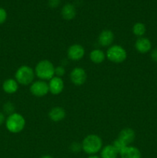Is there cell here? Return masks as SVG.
<instances>
[{
	"label": "cell",
	"mask_w": 157,
	"mask_h": 158,
	"mask_svg": "<svg viewBox=\"0 0 157 158\" xmlns=\"http://www.w3.org/2000/svg\"><path fill=\"white\" fill-rule=\"evenodd\" d=\"M103 148V140L96 134H89L83 139L82 142V150L89 154L95 155Z\"/></svg>",
	"instance_id": "obj_1"
},
{
	"label": "cell",
	"mask_w": 157,
	"mask_h": 158,
	"mask_svg": "<svg viewBox=\"0 0 157 158\" xmlns=\"http://www.w3.org/2000/svg\"><path fill=\"white\" fill-rule=\"evenodd\" d=\"M35 73L41 80H50L55 77V66L49 60H41L35 66Z\"/></svg>",
	"instance_id": "obj_2"
},
{
	"label": "cell",
	"mask_w": 157,
	"mask_h": 158,
	"mask_svg": "<svg viewBox=\"0 0 157 158\" xmlns=\"http://www.w3.org/2000/svg\"><path fill=\"white\" fill-rule=\"evenodd\" d=\"M6 129L12 134H18L23 131L26 126V120L22 114L18 113L9 115L6 120Z\"/></svg>",
	"instance_id": "obj_3"
},
{
	"label": "cell",
	"mask_w": 157,
	"mask_h": 158,
	"mask_svg": "<svg viewBox=\"0 0 157 158\" xmlns=\"http://www.w3.org/2000/svg\"><path fill=\"white\" fill-rule=\"evenodd\" d=\"M35 71L27 65H23L18 68L15 73V80L18 84L28 86L33 83L35 78Z\"/></svg>",
	"instance_id": "obj_4"
},
{
	"label": "cell",
	"mask_w": 157,
	"mask_h": 158,
	"mask_svg": "<svg viewBox=\"0 0 157 158\" xmlns=\"http://www.w3.org/2000/svg\"><path fill=\"white\" fill-rule=\"evenodd\" d=\"M106 58L114 63H123L127 58V52L119 45L111 46L106 51Z\"/></svg>",
	"instance_id": "obj_5"
},
{
	"label": "cell",
	"mask_w": 157,
	"mask_h": 158,
	"mask_svg": "<svg viewBox=\"0 0 157 158\" xmlns=\"http://www.w3.org/2000/svg\"><path fill=\"white\" fill-rule=\"evenodd\" d=\"M30 92L35 97H45L49 92V84L44 80H36L31 84Z\"/></svg>",
	"instance_id": "obj_6"
},
{
	"label": "cell",
	"mask_w": 157,
	"mask_h": 158,
	"mask_svg": "<svg viewBox=\"0 0 157 158\" xmlns=\"http://www.w3.org/2000/svg\"><path fill=\"white\" fill-rule=\"evenodd\" d=\"M70 80L75 86H82L87 80V74L86 70L81 67H75L71 71Z\"/></svg>",
	"instance_id": "obj_7"
},
{
	"label": "cell",
	"mask_w": 157,
	"mask_h": 158,
	"mask_svg": "<svg viewBox=\"0 0 157 158\" xmlns=\"http://www.w3.org/2000/svg\"><path fill=\"white\" fill-rule=\"evenodd\" d=\"M84 47L80 44H73L69 47L67 50V56L69 60L72 61H78L83 58L85 55Z\"/></svg>",
	"instance_id": "obj_8"
},
{
	"label": "cell",
	"mask_w": 157,
	"mask_h": 158,
	"mask_svg": "<svg viewBox=\"0 0 157 158\" xmlns=\"http://www.w3.org/2000/svg\"><path fill=\"white\" fill-rule=\"evenodd\" d=\"M49 92L53 95H58L62 92L64 89V82L61 77H53L50 80H49Z\"/></svg>",
	"instance_id": "obj_9"
},
{
	"label": "cell",
	"mask_w": 157,
	"mask_h": 158,
	"mask_svg": "<svg viewBox=\"0 0 157 158\" xmlns=\"http://www.w3.org/2000/svg\"><path fill=\"white\" fill-rule=\"evenodd\" d=\"M114 33L109 29H105L100 32L99 35V43L102 46L104 47H107V46H111L114 41Z\"/></svg>",
	"instance_id": "obj_10"
},
{
	"label": "cell",
	"mask_w": 157,
	"mask_h": 158,
	"mask_svg": "<svg viewBox=\"0 0 157 158\" xmlns=\"http://www.w3.org/2000/svg\"><path fill=\"white\" fill-rule=\"evenodd\" d=\"M135 48L140 53H146L152 49V43L148 38L139 37L135 41Z\"/></svg>",
	"instance_id": "obj_11"
},
{
	"label": "cell",
	"mask_w": 157,
	"mask_h": 158,
	"mask_svg": "<svg viewBox=\"0 0 157 158\" xmlns=\"http://www.w3.org/2000/svg\"><path fill=\"white\" fill-rule=\"evenodd\" d=\"M118 138L123 140L126 145L129 146V144H131L134 141V140H135V133L132 128H124V129H123L119 132Z\"/></svg>",
	"instance_id": "obj_12"
},
{
	"label": "cell",
	"mask_w": 157,
	"mask_h": 158,
	"mask_svg": "<svg viewBox=\"0 0 157 158\" xmlns=\"http://www.w3.org/2000/svg\"><path fill=\"white\" fill-rule=\"evenodd\" d=\"M49 117L53 122L62 121L66 117V111L61 106H55L49 110Z\"/></svg>",
	"instance_id": "obj_13"
},
{
	"label": "cell",
	"mask_w": 157,
	"mask_h": 158,
	"mask_svg": "<svg viewBox=\"0 0 157 158\" xmlns=\"http://www.w3.org/2000/svg\"><path fill=\"white\" fill-rule=\"evenodd\" d=\"M119 155L121 158H141L142 157L139 150L133 146H127Z\"/></svg>",
	"instance_id": "obj_14"
},
{
	"label": "cell",
	"mask_w": 157,
	"mask_h": 158,
	"mask_svg": "<svg viewBox=\"0 0 157 158\" xmlns=\"http://www.w3.org/2000/svg\"><path fill=\"white\" fill-rule=\"evenodd\" d=\"M18 89V83L15 79H7L2 83V89L8 94H13Z\"/></svg>",
	"instance_id": "obj_15"
},
{
	"label": "cell",
	"mask_w": 157,
	"mask_h": 158,
	"mask_svg": "<svg viewBox=\"0 0 157 158\" xmlns=\"http://www.w3.org/2000/svg\"><path fill=\"white\" fill-rule=\"evenodd\" d=\"M106 53L101 49H93L89 53V59L95 64H100V63H103L104 60H106Z\"/></svg>",
	"instance_id": "obj_16"
},
{
	"label": "cell",
	"mask_w": 157,
	"mask_h": 158,
	"mask_svg": "<svg viewBox=\"0 0 157 158\" xmlns=\"http://www.w3.org/2000/svg\"><path fill=\"white\" fill-rule=\"evenodd\" d=\"M76 15L75 8L72 4H66L62 9V16L66 20L73 19Z\"/></svg>",
	"instance_id": "obj_17"
},
{
	"label": "cell",
	"mask_w": 157,
	"mask_h": 158,
	"mask_svg": "<svg viewBox=\"0 0 157 158\" xmlns=\"http://www.w3.org/2000/svg\"><path fill=\"white\" fill-rule=\"evenodd\" d=\"M119 153L114 147L111 145H106L101 150V158H117Z\"/></svg>",
	"instance_id": "obj_18"
},
{
	"label": "cell",
	"mask_w": 157,
	"mask_h": 158,
	"mask_svg": "<svg viewBox=\"0 0 157 158\" xmlns=\"http://www.w3.org/2000/svg\"><path fill=\"white\" fill-rule=\"evenodd\" d=\"M146 32V26L143 23H136L132 26V32L137 37H143Z\"/></svg>",
	"instance_id": "obj_19"
},
{
	"label": "cell",
	"mask_w": 157,
	"mask_h": 158,
	"mask_svg": "<svg viewBox=\"0 0 157 158\" xmlns=\"http://www.w3.org/2000/svg\"><path fill=\"white\" fill-rule=\"evenodd\" d=\"M112 145L114 147V148L116 150L117 152L119 153V154L120 153H121L122 151H123V150H124L125 148L128 146V145H126V143L123 141V140H121L120 139H119V138H117L116 140H114Z\"/></svg>",
	"instance_id": "obj_20"
},
{
	"label": "cell",
	"mask_w": 157,
	"mask_h": 158,
	"mask_svg": "<svg viewBox=\"0 0 157 158\" xmlns=\"http://www.w3.org/2000/svg\"><path fill=\"white\" fill-rule=\"evenodd\" d=\"M3 110H4L5 113L8 114L9 115L13 114L14 110H15V106L11 102H7L4 104L3 106Z\"/></svg>",
	"instance_id": "obj_21"
},
{
	"label": "cell",
	"mask_w": 157,
	"mask_h": 158,
	"mask_svg": "<svg viewBox=\"0 0 157 158\" xmlns=\"http://www.w3.org/2000/svg\"><path fill=\"white\" fill-rule=\"evenodd\" d=\"M69 149L73 153L79 152L82 150V143L80 144V143H77V142H73V143H71L70 147H69Z\"/></svg>",
	"instance_id": "obj_22"
},
{
	"label": "cell",
	"mask_w": 157,
	"mask_h": 158,
	"mask_svg": "<svg viewBox=\"0 0 157 158\" xmlns=\"http://www.w3.org/2000/svg\"><path fill=\"white\" fill-rule=\"evenodd\" d=\"M65 73H66V69L62 66H58L55 67V77H62L64 76Z\"/></svg>",
	"instance_id": "obj_23"
},
{
	"label": "cell",
	"mask_w": 157,
	"mask_h": 158,
	"mask_svg": "<svg viewBox=\"0 0 157 158\" xmlns=\"http://www.w3.org/2000/svg\"><path fill=\"white\" fill-rule=\"evenodd\" d=\"M7 19V12L3 8L0 7V25L3 24Z\"/></svg>",
	"instance_id": "obj_24"
},
{
	"label": "cell",
	"mask_w": 157,
	"mask_h": 158,
	"mask_svg": "<svg viewBox=\"0 0 157 158\" xmlns=\"http://www.w3.org/2000/svg\"><path fill=\"white\" fill-rule=\"evenodd\" d=\"M60 3V0H49V6L51 8L58 7Z\"/></svg>",
	"instance_id": "obj_25"
},
{
	"label": "cell",
	"mask_w": 157,
	"mask_h": 158,
	"mask_svg": "<svg viewBox=\"0 0 157 158\" xmlns=\"http://www.w3.org/2000/svg\"><path fill=\"white\" fill-rule=\"evenodd\" d=\"M150 56L151 59H152L154 62L157 63V49H154L151 52Z\"/></svg>",
	"instance_id": "obj_26"
},
{
	"label": "cell",
	"mask_w": 157,
	"mask_h": 158,
	"mask_svg": "<svg viewBox=\"0 0 157 158\" xmlns=\"http://www.w3.org/2000/svg\"><path fill=\"white\" fill-rule=\"evenodd\" d=\"M5 122H6V117H5V114H3V113L0 112V126L2 125Z\"/></svg>",
	"instance_id": "obj_27"
},
{
	"label": "cell",
	"mask_w": 157,
	"mask_h": 158,
	"mask_svg": "<svg viewBox=\"0 0 157 158\" xmlns=\"http://www.w3.org/2000/svg\"><path fill=\"white\" fill-rule=\"evenodd\" d=\"M88 158H101V157H98V156H96V155H90Z\"/></svg>",
	"instance_id": "obj_28"
},
{
	"label": "cell",
	"mask_w": 157,
	"mask_h": 158,
	"mask_svg": "<svg viewBox=\"0 0 157 158\" xmlns=\"http://www.w3.org/2000/svg\"><path fill=\"white\" fill-rule=\"evenodd\" d=\"M40 158H53V157H51V156H49V155H45V156H42V157H40Z\"/></svg>",
	"instance_id": "obj_29"
}]
</instances>
